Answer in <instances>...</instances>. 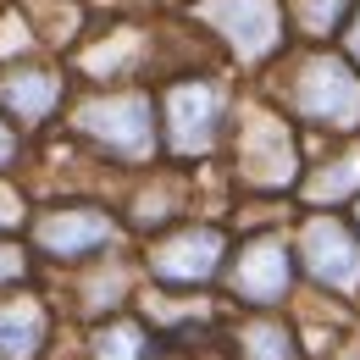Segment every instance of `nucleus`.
<instances>
[{"instance_id":"nucleus-10","label":"nucleus","mask_w":360,"mask_h":360,"mask_svg":"<svg viewBox=\"0 0 360 360\" xmlns=\"http://www.w3.org/2000/svg\"><path fill=\"white\" fill-rule=\"evenodd\" d=\"M39 338H45V311L34 300L0 305V360H34Z\"/></svg>"},{"instance_id":"nucleus-17","label":"nucleus","mask_w":360,"mask_h":360,"mask_svg":"<svg viewBox=\"0 0 360 360\" xmlns=\"http://www.w3.org/2000/svg\"><path fill=\"white\" fill-rule=\"evenodd\" d=\"M11 222H22V200L11 188H0V227H11Z\"/></svg>"},{"instance_id":"nucleus-19","label":"nucleus","mask_w":360,"mask_h":360,"mask_svg":"<svg viewBox=\"0 0 360 360\" xmlns=\"http://www.w3.org/2000/svg\"><path fill=\"white\" fill-rule=\"evenodd\" d=\"M28 45V34H22V22H6V34H0V50H17Z\"/></svg>"},{"instance_id":"nucleus-11","label":"nucleus","mask_w":360,"mask_h":360,"mask_svg":"<svg viewBox=\"0 0 360 360\" xmlns=\"http://www.w3.org/2000/svg\"><path fill=\"white\" fill-rule=\"evenodd\" d=\"M0 100H6L11 117L39 122V117H50V105L61 100V78H56V72H11V78L0 84Z\"/></svg>"},{"instance_id":"nucleus-8","label":"nucleus","mask_w":360,"mask_h":360,"mask_svg":"<svg viewBox=\"0 0 360 360\" xmlns=\"http://www.w3.org/2000/svg\"><path fill=\"white\" fill-rule=\"evenodd\" d=\"M233 294L238 300H255V305H271V300H283L288 294V250L283 244H250L244 255H238V266H233Z\"/></svg>"},{"instance_id":"nucleus-18","label":"nucleus","mask_w":360,"mask_h":360,"mask_svg":"<svg viewBox=\"0 0 360 360\" xmlns=\"http://www.w3.org/2000/svg\"><path fill=\"white\" fill-rule=\"evenodd\" d=\"M11 277H22V255L0 244V283H11Z\"/></svg>"},{"instance_id":"nucleus-9","label":"nucleus","mask_w":360,"mask_h":360,"mask_svg":"<svg viewBox=\"0 0 360 360\" xmlns=\"http://www.w3.org/2000/svg\"><path fill=\"white\" fill-rule=\"evenodd\" d=\"M111 217L105 211H84V205H72V211H56L39 222V244H45L50 255H84V250H100V244H111Z\"/></svg>"},{"instance_id":"nucleus-5","label":"nucleus","mask_w":360,"mask_h":360,"mask_svg":"<svg viewBox=\"0 0 360 360\" xmlns=\"http://www.w3.org/2000/svg\"><path fill=\"white\" fill-rule=\"evenodd\" d=\"M222 261V233L211 227H188V233H172L167 244L150 250V271L167 277V283H205Z\"/></svg>"},{"instance_id":"nucleus-12","label":"nucleus","mask_w":360,"mask_h":360,"mask_svg":"<svg viewBox=\"0 0 360 360\" xmlns=\"http://www.w3.org/2000/svg\"><path fill=\"white\" fill-rule=\"evenodd\" d=\"M244 360H300V344L294 333H283L277 321H255L244 333Z\"/></svg>"},{"instance_id":"nucleus-15","label":"nucleus","mask_w":360,"mask_h":360,"mask_svg":"<svg viewBox=\"0 0 360 360\" xmlns=\"http://www.w3.org/2000/svg\"><path fill=\"white\" fill-rule=\"evenodd\" d=\"M294 11H300V22H305V34H327V28L338 22L344 0H294Z\"/></svg>"},{"instance_id":"nucleus-14","label":"nucleus","mask_w":360,"mask_h":360,"mask_svg":"<svg viewBox=\"0 0 360 360\" xmlns=\"http://www.w3.org/2000/svg\"><path fill=\"white\" fill-rule=\"evenodd\" d=\"M100 360H150V344L139 327H105L100 333Z\"/></svg>"},{"instance_id":"nucleus-21","label":"nucleus","mask_w":360,"mask_h":360,"mask_svg":"<svg viewBox=\"0 0 360 360\" xmlns=\"http://www.w3.org/2000/svg\"><path fill=\"white\" fill-rule=\"evenodd\" d=\"M349 50H355V61H360V17H355V28H349Z\"/></svg>"},{"instance_id":"nucleus-13","label":"nucleus","mask_w":360,"mask_h":360,"mask_svg":"<svg viewBox=\"0 0 360 360\" xmlns=\"http://www.w3.org/2000/svg\"><path fill=\"white\" fill-rule=\"evenodd\" d=\"M349 188H360V150H355V155H344L338 167H327L321 178H311L305 194H311V200H344Z\"/></svg>"},{"instance_id":"nucleus-6","label":"nucleus","mask_w":360,"mask_h":360,"mask_svg":"<svg viewBox=\"0 0 360 360\" xmlns=\"http://www.w3.org/2000/svg\"><path fill=\"white\" fill-rule=\"evenodd\" d=\"M305 266L327 288H360V244L338 222H311L305 227Z\"/></svg>"},{"instance_id":"nucleus-16","label":"nucleus","mask_w":360,"mask_h":360,"mask_svg":"<svg viewBox=\"0 0 360 360\" xmlns=\"http://www.w3.org/2000/svg\"><path fill=\"white\" fill-rule=\"evenodd\" d=\"M134 50H139V39H134V34H122L117 45H100V50L89 56V61H84V67H89L94 78H105V72H117V67H122V61H128Z\"/></svg>"},{"instance_id":"nucleus-4","label":"nucleus","mask_w":360,"mask_h":360,"mask_svg":"<svg viewBox=\"0 0 360 360\" xmlns=\"http://www.w3.org/2000/svg\"><path fill=\"white\" fill-rule=\"evenodd\" d=\"M238 155H244V178L250 183L277 188V183L294 178V139H288V128H283L277 117H266V111H255V117L244 122Z\"/></svg>"},{"instance_id":"nucleus-7","label":"nucleus","mask_w":360,"mask_h":360,"mask_svg":"<svg viewBox=\"0 0 360 360\" xmlns=\"http://www.w3.org/2000/svg\"><path fill=\"white\" fill-rule=\"evenodd\" d=\"M167 122H172V150H183V155L211 150V134H217V89L211 84H183V89H172Z\"/></svg>"},{"instance_id":"nucleus-1","label":"nucleus","mask_w":360,"mask_h":360,"mask_svg":"<svg viewBox=\"0 0 360 360\" xmlns=\"http://www.w3.org/2000/svg\"><path fill=\"white\" fill-rule=\"evenodd\" d=\"M78 128L100 139L111 155L122 161H150L155 155V122H150V100L144 94H122V100H94L78 111Z\"/></svg>"},{"instance_id":"nucleus-20","label":"nucleus","mask_w":360,"mask_h":360,"mask_svg":"<svg viewBox=\"0 0 360 360\" xmlns=\"http://www.w3.org/2000/svg\"><path fill=\"white\" fill-rule=\"evenodd\" d=\"M11 155H17V139H11V128H6V122H0V167H6V161H11Z\"/></svg>"},{"instance_id":"nucleus-3","label":"nucleus","mask_w":360,"mask_h":360,"mask_svg":"<svg viewBox=\"0 0 360 360\" xmlns=\"http://www.w3.org/2000/svg\"><path fill=\"white\" fill-rule=\"evenodd\" d=\"M200 17H205V22H211L227 45L244 56V61L266 56V50L277 45V34H283L277 0H205Z\"/></svg>"},{"instance_id":"nucleus-2","label":"nucleus","mask_w":360,"mask_h":360,"mask_svg":"<svg viewBox=\"0 0 360 360\" xmlns=\"http://www.w3.org/2000/svg\"><path fill=\"white\" fill-rule=\"evenodd\" d=\"M294 105L311 122H333V128H355L360 122V78L344 61H311L294 84Z\"/></svg>"}]
</instances>
